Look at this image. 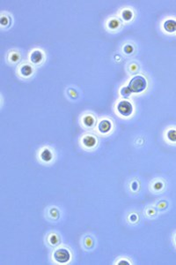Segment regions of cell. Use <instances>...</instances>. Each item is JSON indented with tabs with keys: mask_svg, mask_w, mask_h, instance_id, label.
I'll return each mask as SVG.
<instances>
[{
	"mask_svg": "<svg viewBox=\"0 0 176 265\" xmlns=\"http://www.w3.org/2000/svg\"><path fill=\"white\" fill-rule=\"evenodd\" d=\"M70 255L69 251L65 248H59L54 253V258L59 263H66L70 260Z\"/></svg>",
	"mask_w": 176,
	"mask_h": 265,
	"instance_id": "3957f363",
	"label": "cell"
},
{
	"mask_svg": "<svg viewBox=\"0 0 176 265\" xmlns=\"http://www.w3.org/2000/svg\"><path fill=\"white\" fill-rule=\"evenodd\" d=\"M16 59H18V56L16 54H14V56L12 57V60H16Z\"/></svg>",
	"mask_w": 176,
	"mask_h": 265,
	"instance_id": "ac0fdd59",
	"label": "cell"
},
{
	"mask_svg": "<svg viewBox=\"0 0 176 265\" xmlns=\"http://www.w3.org/2000/svg\"><path fill=\"white\" fill-rule=\"evenodd\" d=\"M130 91H129V89L128 88V87H124V88H122V90H121V95L123 96V97H128L129 95H130Z\"/></svg>",
	"mask_w": 176,
	"mask_h": 265,
	"instance_id": "4fadbf2b",
	"label": "cell"
},
{
	"mask_svg": "<svg viewBox=\"0 0 176 265\" xmlns=\"http://www.w3.org/2000/svg\"><path fill=\"white\" fill-rule=\"evenodd\" d=\"M117 110L122 116L128 117L132 113L133 107L131 103L128 101H121L118 105H117Z\"/></svg>",
	"mask_w": 176,
	"mask_h": 265,
	"instance_id": "7a4b0ae2",
	"label": "cell"
},
{
	"mask_svg": "<svg viewBox=\"0 0 176 265\" xmlns=\"http://www.w3.org/2000/svg\"><path fill=\"white\" fill-rule=\"evenodd\" d=\"M146 86H147V81L144 79V77L141 75H137L130 80L128 88L129 89L131 93H140L145 89Z\"/></svg>",
	"mask_w": 176,
	"mask_h": 265,
	"instance_id": "6da1fadb",
	"label": "cell"
},
{
	"mask_svg": "<svg viewBox=\"0 0 176 265\" xmlns=\"http://www.w3.org/2000/svg\"><path fill=\"white\" fill-rule=\"evenodd\" d=\"M118 25H119V23H118V21H117L116 20H112V21H110L109 23H108V27L112 29H116V28L118 27Z\"/></svg>",
	"mask_w": 176,
	"mask_h": 265,
	"instance_id": "5bb4252c",
	"label": "cell"
},
{
	"mask_svg": "<svg viewBox=\"0 0 176 265\" xmlns=\"http://www.w3.org/2000/svg\"><path fill=\"white\" fill-rule=\"evenodd\" d=\"M175 242H176V237H175Z\"/></svg>",
	"mask_w": 176,
	"mask_h": 265,
	"instance_id": "d6986e66",
	"label": "cell"
},
{
	"mask_svg": "<svg viewBox=\"0 0 176 265\" xmlns=\"http://www.w3.org/2000/svg\"><path fill=\"white\" fill-rule=\"evenodd\" d=\"M21 72L23 76H29L32 73V68L30 65L25 64L21 68Z\"/></svg>",
	"mask_w": 176,
	"mask_h": 265,
	"instance_id": "9c48e42d",
	"label": "cell"
},
{
	"mask_svg": "<svg viewBox=\"0 0 176 265\" xmlns=\"http://www.w3.org/2000/svg\"><path fill=\"white\" fill-rule=\"evenodd\" d=\"M124 51L126 52V53H131L132 51H133V48H132V46H130V45H127V46H125V48H124Z\"/></svg>",
	"mask_w": 176,
	"mask_h": 265,
	"instance_id": "9a60e30c",
	"label": "cell"
},
{
	"mask_svg": "<svg viewBox=\"0 0 176 265\" xmlns=\"http://www.w3.org/2000/svg\"><path fill=\"white\" fill-rule=\"evenodd\" d=\"M42 59V53L40 50H35L31 54V61L33 63H39Z\"/></svg>",
	"mask_w": 176,
	"mask_h": 265,
	"instance_id": "8992f818",
	"label": "cell"
},
{
	"mask_svg": "<svg viewBox=\"0 0 176 265\" xmlns=\"http://www.w3.org/2000/svg\"><path fill=\"white\" fill-rule=\"evenodd\" d=\"M84 123L87 127H92L94 123V119L91 116H86L84 119Z\"/></svg>",
	"mask_w": 176,
	"mask_h": 265,
	"instance_id": "7c38bea8",
	"label": "cell"
},
{
	"mask_svg": "<svg viewBox=\"0 0 176 265\" xmlns=\"http://www.w3.org/2000/svg\"><path fill=\"white\" fill-rule=\"evenodd\" d=\"M83 143L88 148L93 147L96 144V140H95L94 137L92 136H85L84 138V140H83Z\"/></svg>",
	"mask_w": 176,
	"mask_h": 265,
	"instance_id": "52a82bcc",
	"label": "cell"
},
{
	"mask_svg": "<svg viewBox=\"0 0 176 265\" xmlns=\"http://www.w3.org/2000/svg\"><path fill=\"white\" fill-rule=\"evenodd\" d=\"M167 137L171 142H176V130L171 129L167 133Z\"/></svg>",
	"mask_w": 176,
	"mask_h": 265,
	"instance_id": "30bf717a",
	"label": "cell"
},
{
	"mask_svg": "<svg viewBox=\"0 0 176 265\" xmlns=\"http://www.w3.org/2000/svg\"><path fill=\"white\" fill-rule=\"evenodd\" d=\"M122 18L125 20V21H129L131 18H132V13L129 11V10H124L122 12Z\"/></svg>",
	"mask_w": 176,
	"mask_h": 265,
	"instance_id": "8fae6325",
	"label": "cell"
},
{
	"mask_svg": "<svg viewBox=\"0 0 176 265\" xmlns=\"http://www.w3.org/2000/svg\"><path fill=\"white\" fill-rule=\"evenodd\" d=\"M163 27H164V29L167 32L173 33V32L176 31V21H174V20H167V21H165Z\"/></svg>",
	"mask_w": 176,
	"mask_h": 265,
	"instance_id": "277c9868",
	"label": "cell"
},
{
	"mask_svg": "<svg viewBox=\"0 0 176 265\" xmlns=\"http://www.w3.org/2000/svg\"><path fill=\"white\" fill-rule=\"evenodd\" d=\"M132 188H133V190H137V182H133V183H132Z\"/></svg>",
	"mask_w": 176,
	"mask_h": 265,
	"instance_id": "e0dca14e",
	"label": "cell"
},
{
	"mask_svg": "<svg viewBox=\"0 0 176 265\" xmlns=\"http://www.w3.org/2000/svg\"><path fill=\"white\" fill-rule=\"evenodd\" d=\"M111 127H112V125H111L110 121H108V120H102V121L99 124V130L101 133L105 134V133H107L108 131H110Z\"/></svg>",
	"mask_w": 176,
	"mask_h": 265,
	"instance_id": "5b68a950",
	"label": "cell"
},
{
	"mask_svg": "<svg viewBox=\"0 0 176 265\" xmlns=\"http://www.w3.org/2000/svg\"><path fill=\"white\" fill-rule=\"evenodd\" d=\"M41 158H42L43 161L49 162V161L51 160V158H52V154H51V152H50L49 150H44L42 152V154H41Z\"/></svg>",
	"mask_w": 176,
	"mask_h": 265,
	"instance_id": "ba28073f",
	"label": "cell"
},
{
	"mask_svg": "<svg viewBox=\"0 0 176 265\" xmlns=\"http://www.w3.org/2000/svg\"><path fill=\"white\" fill-rule=\"evenodd\" d=\"M162 186H163V185H162V183H160V182H158V183H156V184L154 185V187L157 189V190L161 189Z\"/></svg>",
	"mask_w": 176,
	"mask_h": 265,
	"instance_id": "2e32d148",
	"label": "cell"
}]
</instances>
